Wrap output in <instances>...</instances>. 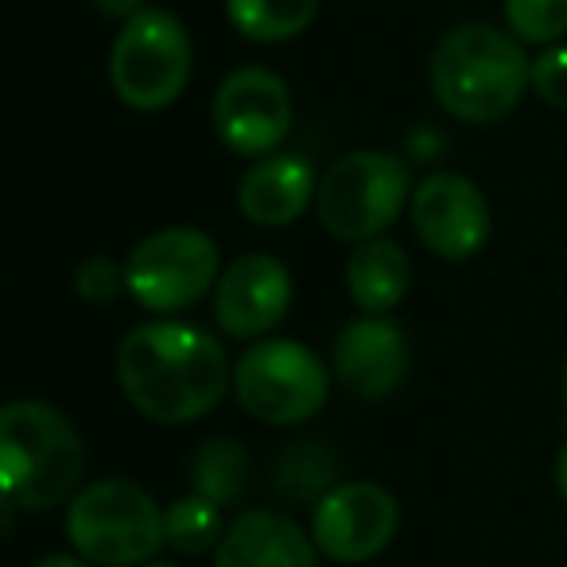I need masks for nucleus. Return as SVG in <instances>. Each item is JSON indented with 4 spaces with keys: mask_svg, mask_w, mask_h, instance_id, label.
Returning a JSON list of instances; mask_svg holds the SVG:
<instances>
[{
    "mask_svg": "<svg viewBox=\"0 0 567 567\" xmlns=\"http://www.w3.org/2000/svg\"><path fill=\"white\" fill-rule=\"evenodd\" d=\"M97 9L105 12V17H113V20H133L136 12H144L148 4L144 0H94Z\"/></svg>",
    "mask_w": 567,
    "mask_h": 567,
    "instance_id": "b1692460",
    "label": "nucleus"
},
{
    "mask_svg": "<svg viewBox=\"0 0 567 567\" xmlns=\"http://www.w3.org/2000/svg\"><path fill=\"white\" fill-rule=\"evenodd\" d=\"M556 489H559V497L567 502V443L559 447V455H556Z\"/></svg>",
    "mask_w": 567,
    "mask_h": 567,
    "instance_id": "a878e982",
    "label": "nucleus"
},
{
    "mask_svg": "<svg viewBox=\"0 0 567 567\" xmlns=\"http://www.w3.org/2000/svg\"><path fill=\"white\" fill-rule=\"evenodd\" d=\"M525 43L494 24H458L435 43L427 82L443 110L466 125L505 121L528 90Z\"/></svg>",
    "mask_w": 567,
    "mask_h": 567,
    "instance_id": "f03ea898",
    "label": "nucleus"
},
{
    "mask_svg": "<svg viewBox=\"0 0 567 567\" xmlns=\"http://www.w3.org/2000/svg\"><path fill=\"white\" fill-rule=\"evenodd\" d=\"M272 486L284 502H292V505L316 502L319 505L334 486H342L339 455H334L331 443H323V440H292L280 455H276Z\"/></svg>",
    "mask_w": 567,
    "mask_h": 567,
    "instance_id": "f3484780",
    "label": "nucleus"
},
{
    "mask_svg": "<svg viewBox=\"0 0 567 567\" xmlns=\"http://www.w3.org/2000/svg\"><path fill=\"white\" fill-rule=\"evenodd\" d=\"M86 447L74 424L48 401H12L0 412V482L20 509L48 513L74 502Z\"/></svg>",
    "mask_w": 567,
    "mask_h": 567,
    "instance_id": "7ed1b4c3",
    "label": "nucleus"
},
{
    "mask_svg": "<svg viewBox=\"0 0 567 567\" xmlns=\"http://www.w3.org/2000/svg\"><path fill=\"white\" fill-rule=\"evenodd\" d=\"M409 284H412V260L396 241L373 237V241L354 245V252L347 260V288H350V300L365 316H389L404 300Z\"/></svg>",
    "mask_w": 567,
    "mask_h": 567,
    "instance_id": "dca6fc26",
    "label": "nucleus"
},
{
    "mask_svg": "<svg viewBox=\"0 0 567 567\" xmlns=\"http://www.w3.org/2000/svg\"><path fill=\"white\" fill-rule=\"evenodd\" d=\"M404 203H412V179L401 156L381 148H358L334 159L331 172L319 179L316 214L334 241L362 245L381 237Z\"/></svg>",
    "mask_w": 567,
    "mask_h": 567,
    "instance_id": "39448f33",
    "label": "nucleus"
},
{
    "mask_svg": "<svg viewBox=\"0 0 567 567\" xmlns=\"http://www.w3.org/2000/svg\"><path fill=\"white\" fill-rule=\"evenodd\" d=\"M226 528H221V505L206 502L198 494L175 497L164 509V540L172 544L179 556H203V551L218 548Z\"/></svg>",
    "mask_w": 567,
    "mask_h": 567,
    "instance_id": "aec40b11",
    "label": "nucleus"
},
{
    "mask_svg": "<svg viewBox=\"0 0 567 567\" xmlns=\"http://www.w3.org/2000/svg\"><path fill=\"white\" fill-rule=\"evenodd\" d=\"M32 567H94V564H86L82 556H43L40 564H32Z\"/></svg>",
    "mask_w": 567,
    "mask_h": 567,
    "instance_id": "393cba45",
    "label": "nucleus"
},
{
    "mask_svg": "<svg viewBox=\"0 0 567 567\" xmlns=\"http://www.w3.org/2000/svg\"><path fill=\"white\" fill-rule=\"evenodd\" d=\"M234 396L260 424L296 427L327 404L331 370L296 339H257L234 365Z\"/></svg>",
    "mask_w": 567,
    "mask_h": 567,
    "instance_id": "0eeeda50",
    "label": "nucleus"
},
{
    "mask_svg": "<svg viewBox=\"0 0 567 567\" xmlns=\"http://www.w3.org/2000/svg\"><path fill=\"white\" fill-rule=\"evenodd\" d=\"M221 252L206 229L198 226H167L133 245L125 260L128 296L152 316H175L195 308L198 300L218 288Z\"/></svg>",
    "mask_w": 567,
    "mask_h": 567,
    "instance_id": "6e6552de",
    "label": "nucleus"
},
{
    "mask_svg": "<svg viewBox=\"0 0 567 567\" xmlns=\"http://www.w3.org/2000/svg\"><path fill=\"white\" fill-rule=\"evenodd\" d=\"M412 229L443 260H471L489 245L494 214L478 187L466 175L432 172L412 190Z\"/></svg>",
    "mask_w": 567,
    "mask_h": 567,
    "instance_id": "9b49d317",
    "label": "nucleus"
},
{
    "mask_svg": "<svg viewBox=\"0 0 567 567\" xmlns=\"http://www.w3.org/2000/svg\"><path fill=\"white\" fill-rule=\"evenodd\" d=\"M319 0H226V20L249 43H284L308 32Z\"/></svg>",
    "mask_w": 567,
    "mask_h": 567,
    "instance_id": "a211bd4d",
    "label": "nucleus"
},
{
    "mask_svg": "<svg viewBox=\"0 0 567 567\" xmlns=\"http://www.w3.org/2000/svg\"><path fill=\"white\" fill-rule=\"evenodd\" d=\"M195 48L175 12L144 9L125 20L110 51V86L128 110H167L187 90Z\"/></svg>",
    "mask_w": 567,
    "mask_h": 567,
    "instance_id": "423d86ee",
    "label": "nucleus"
},
{
    "mask_svg": "<svg viewBox=\"0 0 567 567\" xmlns=\"http://www.w3.org/2000/svg\"><path fill=\"white\" fill-rule=\"evenodd\" d=\"M316 195H319L316 164L296 156V152H276V156L257 159L241 175V183H237V210L252 226L280 229V226H292Z\"/></svg>",
    "mask_w": 567,
    "mask_h": 567,
    "instance_id": "4468645a",
    "label": "nucleus"
},
{
    "mask_svg": "<svg viewBox=\"0 0 567 567\" xmlns=\"http://www.w3.org/2000/svg\"><path fill=\"white\" fill-rule=\"evenodd\" d=\"M292 308V272L272 252H241L214 288V323L229 339H265Z\"/></svg>",
    "mask_w": 567,
    "mask_h": 567,
    "instance_id": "f8f14e48",
    "label": "nucleus"
},
{
    "mask_svg": "<svg viewBox=\"0 0 567 567\" xmlns=\"http://www.w3.org/2000/svg\"><path fill=\"white\" fill-rule=\"evenodd\" d=\"M528 90H533L540 102L567 110V48H544L533 59V74H528Z\"/></svg>",
    "mask_w": 567,
    "mask_h": 567,
    "instance_id": "5701e85b",
    "label": "nucleus"
},
{
    "mask_svg": "<svg viewBox=\"0 0 567 567\" xmlns=\"http://www.w3.org/2000/svg\"><path fill=\"white\" fill-rule=\"evenodd\" d=\"M117 385L144 420L179 427L218 409L234 385V370L221 342L203 327L152 319L121 339Z\"/></svg>",
    "mask_w": 567,
    "mask_h": 567,
    "instance_id": "f257e3e1",
    "label": "nucleus"
},
{
    "mask_svg": "<svg viewBox=\"0 0 567 567\" xmlns=\"http://www.w3.org/2000/svg\"><path fill=\"white\" fill-rule=\"evenodd\" d=\"M74 292L79 300L94 303V308H110L113 300H121V292H128L125 265H117L113 257H90L74 272Z\"/></svg>",
    "mask_w": 567,
    "mask_h": 567,
    "instance_id": "4be33fe9",
    "label": "nucleus"
},
{
    "mask_svg": "<svg viewBox=\"0 0 567 567\" xmlns=\"http://www.w3.org/2000/svg\"><path fill=\"white\" fill-rule=\"evenodd\" d=\"M559 393H564V409H567V365H564V381H559Z\"/></svg>",
    "mask_w": 567,
    "mask_h": 567,
    "instance_id": "bb28decb",
    "label": "nucleus"
},
{
    "mask_svg": "<svg viewBox=\"0 0 567 567\" xmlns=\"http://www.w3.org/2000/svg\"><path fill=\"white\" fill-rule=\"evenodd\" d=\"M505 28L528 48H556L567 35V0H505Z\"/></svg>",
    "mask_w": 567,
    "mask_h": 567,
    "instance_id": "412c9836",
    "label": "nucleus"
},
{
    "mask_svg": "<svg viewBox=\"0 0 567 567\" xmlns=\"http://www.w3.org/2000/svg\"><path fill=\"white\" fill-rule=\"evenodd\" d=\"M409 334L385 316H362L347 323L331 350V373L350 396L365 404L393 396L409 378Z\"/></svg>",
    "mask_w": 567,
    "mask_h": 567,
    "instance_id": "ddd939ff",
    "label": "nucleus"
},
{
    "mask_svg": "<svg viewBox=\"0 0 567 567\" xmlns=\"http://www.w3.org/2000/svg\"><path fill=\"white\" fill-rule=\"evenodd\" d=\"M401 505L378 482H342L311 513V540L334 564H365L393 544Z\"/></svg>",
    "mask_w": 567,
    "mask_h": 567,
    "instance_id": "9d476101",
    "label": "nucleus"
},
{
    "mask_svg": "<svg viewBox=\"0 0 567 567\" xmlns=\"http://www.w3.org/2000/svg\"><path fill=\"white\" fill-rule=\"evenodd\" d=\"M316 540L288 513L245 509L226 528L214 567H319Z\"/></svg>",
    "mask_w": 567,
    "mask_h": 567,
    "instance_id": "2eb2a0df",
    "label": "nucleus"
},
{
    "mask_svg": "<svg viewBox=\"0 0 567 567\" xmlns=\"http://www.w3.org/2000/svg\"><path fill=\"white\" fill-rule=\"evenodd\" d=\"M214 133L234 156H276L284 136L292 133V94L268 66H237L221 79L210 102Z\"/></svg>",
    "mask_w": 567,
    "mask_h": 567,
    "instance_id": "1a4fd4ad",
    "label": "nucleus"
},
{
    "mask_svg": "<svg viewBox=\"0 0 567 567\" xmlns=\"http://www.w3.org/2000/svg\"><path fill=\"white\" fill-rule=\"evenodd\" d=\"M144 567H175V564H164V559H152V564H144Z\"/></svg>",
    "mask_w": 567,
    "mask_h": 567,
    "instance_id": "cd10ccee",
    "label": "nucleus"
},
{
    "mask_svg": "<svg viewBox=\"0 0 567 567\" xmlns=\"http://www.w3.org/2000/svg\"><path fill=\"white\" fill-rule=\"evenodd\" d=\"M66 536L94 567H144L164 540V509L128 478L90 482L66 509Z\"/></svg>",
    "mask_w": 567,
    "mask_h": 567,
    "instance_id": "20e7f679",
    "label": "nucleus"
},
{
    "mask_svg": "<svg viewBox=\"0 0 567 567\" xmlns=\"http://www.w3.org/2000/svg\"><path fill=\"white\" fill-rule=\"evenodd\" d=\"M249 451L229 435H214L190 458V486L214 505H237L249 486Z\"/></svg>",
    "mask_w": 567,
    "mask_h": 567,
    "instance_id": "6ab92c4d",
    "label": "nucleus"
}]
</instances>
